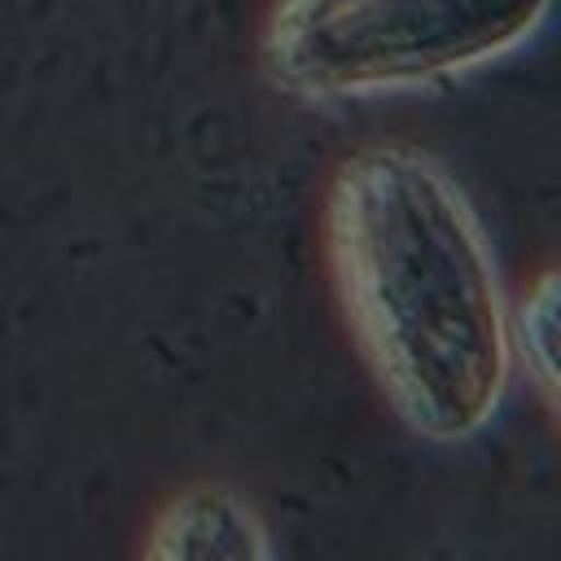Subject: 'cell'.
<instances>
[{"label":"cell","instance_id":"cell-3","mask_svg":"<svg viewBox=\"0 0 561 561\" xmlns=\"http://www.w3.org/2000/svg\"><path fill=\"white\" fill-rule=\"evenodd\" d=\"M136 561H276V548L241 491L193 482L158 504Z\"/></svg>","mask_w":561,"mask_h":561},{"label":"cell","instance_id":"cell-1","mask_svg":"<svg viewBox=\"0 0 561 561\" xmlns=\"http://www.w3.org/2000/svg\"><path fill=\"white\" fill-rule=\"evenodd\" d=\"M324 259L390 412L438 447L486 434L513 394L517 333L460 180L412 145L355 149L324 193Z\"/></svg>","mask_w":561,"mask_h":561},{"label":"cell","instance_id":"cell-2","mask_svg":"<svg viewBox=\"0 0 561 561\" xmlns=\"http://www.w3.org/2000/svg\"><path fill=\"white\" fill-rule=\"evenodd\" d=\"M557 0H272L259 61L276 92L359 105L473 79L552 22Z\"/></svg>","mask_w":561,"mask_h":561},{"label":"cell","instance_id":"cell-4","mask_svg":"<svg viewBox=\"0 0 561 561\" xmlns=\"http://www.w3.org/2000/svg\"><path fill=\"white\" fill-rule=\"evenodd\" d=\"M513 333L517 368H526V377L561 421V263L543 267L530 280L526 298L513 307Z\"/></svg>","mask_w":561,"mask_h":561}]
</instances>
